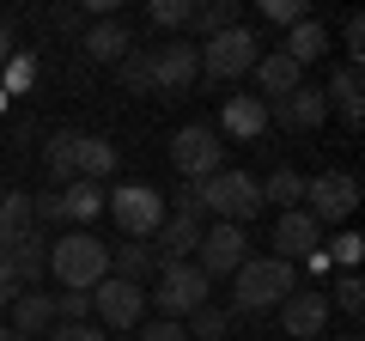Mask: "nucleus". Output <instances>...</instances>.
<instances>
[{
  "label": "nucleus",
  "mask_w": 365,
  "mask_h": 341,
  "mask_svg": "<svg viewBox=\"0 0 365 341\" xmlns=\"http://www.w3.org/2000/svg\"><path fill=\"white\" fill-rule=\"evenodd\" d=\"M49 275L61 280L67 292H91L98 280L110 275V244H104V238H91V232H67V238H55V250H49Z\"/></svg>",
  "instance_id": "obj_1"
},
{
  "label": "nucleus",
  "mask_w": 365,
  "mask_h": 341,
  "mask_svg": "<svg viewBox=\"0 0 365 341\" xmlns=\"http://www.w3.org/2000/svg\"><path fill=\"white\" fill-rule=\"evenodd\" d=\"M195 201L201 213H220V225H244L262 213V183L250 177V170H213L207 183H195Z\"/></svg>",
  "instance_id": "obj_2"
},
{
  "label": "nucleus",
  "mask_w": 365,
  "mask_h": 341,
  "mask_svg": "<svg viewBox=\"0 0 365 341\" xmlns=\"http://www.w3.org/2000/svg\"><path fill=\"white\" fill-rule=\"evenodd\" d=\"M292 287H299V268L292 263H280V256H250L232 275V305L237 311H268V305H280Z\"/></svg>",
  "instance_id": "obj_3"
},
{
  "label": "nucleus",
  "mask_w": 365,
  "mask_h": 341,
  "mask_svg": "<svg viewBox=\"0 0 365 341\" xmlns=\"http://www.w3.org/2000/svg\"><path fill=\"white\" fill-rule=\"evenodd\" d=\"M256 61H262V37L250 25H232V31H220V37L201 43V79H220V86L244 79Z\"/></svg>",
  "instance_id": "obj_4"
},
{
  "label": "nucleus",
  "mask_w": 365,
  "mask_h": 341,
  "mask_svg": "<svg viewBox=\"0 0 365 341\" xmlns=\"http://www.w3.org/2000/svg\"><path fill=\"white\" fill-rule=\"evenodd\" d=\"M104 213L122 225V238H153L165 225V195L153 183H116L104 195Z\"/></svg>",
  "instance_id": "obj_5"
},
{
  "label": "nucleus",
  "mask_w": 365,
  "mask_h": 341,
  "mask_svg": "<svg viewBox=\"0 0 365 341\" xmlns=\"http://www.w3.org/2000/svg\"><path fill=\"white\" fill-rule=\"evenodd\" d=\"M170 165H177V177H189V183H207L213 170H225L220 128H207V122L177 128V141H170Z\"/></svg>",
  "instance_id": "obj_6"
},
{
  "label": "nucleus",
  "mask_w": 365,
  "mask_h": 341,
  "mask_svg": "<svg viewBox=\"0 0 365 341\" xmlns=\"http://www.w3.org/2000/svg\"><path fill=\"white\" fill-rule=\"evenodd\" d=\"M304 213L317 225H341L353 208H359V177L353 170H323V177H304Z\"/></svg>",
  "instance_id": "obj_7"
},
{
  "label": "nucleus",
  "mask_w": 365,
  "mask_h": 341,
  "mask_svg": "<svg viewBox=\"0 0 365 341\" xmlns=\"http://www.w3.org/2000/svg\"><path fill=\"white\" fill-rule=\"evenodd\" d=\"M207 287H213V280L201 275L195 263H165V268H158V292H153V305L170 317V323H182L189 311H201V305H207Z\"/></svg>",
  "instance_id": "obj_8"
},
{
  "label": "nucleus",
  "mask_w": 365,
  "mask_h": 341,
  "mask_svg": "<svg viewBox=\"0 0 365 341\" xmlns=\"http://www.w3.org/2000/svg\"><path fill=\"white\" fill-rule=\"evenodd\" d=\"M91 311H98V329H140V317H146V292L134 287V280L104 275L98 287H91Z\"/></svg>",
  "instance_id": "obj_9"
},
{
  "label": "nucleus",
  "mask_w": 365,
  "mask_h": 341,
  "mask_svg": "<svg viewBox=\"0 0 365 341\" xmlns=\"http://www.w3.org/2000/svg\"><path fill=\"white\" fill-rule=\"evenodd\" d=\"M201 232H207V213L195 208V201H182L177 213H165V225H158V250H153V263L165 268V263H189L195 256V244H201Z\"/></svg>",
  "instance_id": "obj_10"
},
{
  "label": "nucleus",
  "mask_w": 365,
  "mask_h": 341,
  "mask_svg": "<svg viewBox=\"0 0 365 341\" xmlns=\"http://www.w3.org/2000/svg\"><path fill=\"white\" fill-rule=\"evenodd\" d=\"M250 263V238H244V225H207L201 232V244H195V268L201 275H237V268Z\"/></svg>",
  "instance_id": "obj_11"
},
{
  "label": "nucleus",
  "mask_w": 365,
  "mask_h": 341,
  "mask_svg": "<svg viewBox=\"0 0 365 341\" xmlns=\"http://www.w3.org/2000/svg\"><path fill=\"white\" fill-rule=\"evenodd\" d=\"M280 329H287L292 341H311L329 329V292H311V287H292L287 299H280Z\"/></svg>",
  "instance_id": "obj_12"
},
{
  "label": "nucleus",
  "mask_w": 365,
  "mask_h": 341,
  "mask_svg": "<svg viewBox=\"0 0 365 341\" xmlns=\"http://www.w3.org/2000/svg\"><path fill=\"white\" fill-rule=\"evenodd\" d=\"M201 79V49L195 43H165L153 49V92H189Z\"/></svg>",
  "instance_id": "obj_13"
},
{
  "label": "nucleus",
  "mask_w": 365,
  "mask_h": 341,
  "mask_svg": "<svg viewBox=\"0 0 365 341\" xmlns=\"http://www.w3.org/2000/svg\"><path fill=\"white\" fill-rule=\"evenodd\" d=\"M268 122H280V128H292V134L323 128V122H329V98H323V86H299V92H287L280 104H268Z\"/></svg>",
  "instance_id": "obj_14"
},
{
  "label": "nucleus",
  "mask_w": 365,
  "mask_h": 341,
  "mask_svg": "<svg viewBox=\"0 0 365 341\" xmlns=\"http://www.w3.org/2000/svg\"><path fill=\"white\" fill-rule=\"evenodd\" d=\"M311 250H323V225H317L304 208H287L280 220H274V256H280V263H304Z\"/></svg>",
  "instance_id": "obj_15"
},
{
  "label": "nucleus",
  "mask_w": 365,
  "mask_h": 341,
  "mask_svg": "<svg viewBox=\"0 0 365 341\" xmlns=\"http://www.w3.org/2000/svg\"><path fill=\"white\" fill-rule=\"evenodd\" d=\"M250 73H256V86H262V104H280L287 92H299V86H304V67H292L280 49H268Z\"/></svg>",
  "instance_id": "obj_16"
},
{
  "label": "nucleus",
  "mask_w": 365,
  "mask_h": 341,
  "mask_svg": "<svg viewBox=\"0 0 365 341\" xmlns=\"http://www.w3.org/2000/svg\"><path fill=\"white\" fill-rule=\"evenodd\" d=\"M116 170V146L104 134H73V183H104Z\"/></svg>",
  "instance_id": "obj_17"
},
{
  "label": "nucleus",
  "mask_w": 365,
  "mask_h": 341,
  "mask_svg": "<svg viewBox=\"0 0 365 341\" xmlns=\"http://www.w3.org/2000/svg\"><path fill=\"white\" fill-rule=\"evenodd\" d=\"M323 98L341 110V122H347V128H359V122H365V98H359V61H341L335 73H329Z\"/></svg>",
  "instance_id": "obj_18"
},
{
  "label": "nucleus",
  "mask_w": 365,
  "mask_h": 341,
  "mask_svg": "<svg viewBox=\"0 0 365 341\" xmlns=\"http://www.w3.org/2000/svg\"><path fill=\"white\" fill-rule=\"evenodd\" d=\"M6 256V275H13V287L25 292V287H37L43 280V268H49V250H43V238L31 232V238H19L13 250H0Z\"/></svg>",
  "instance_id": "obj_19"
},
{
  "label": "nucleus",
  "mask_w": 365,
  "mask_h": 341,
  "mask_svg": "<svg viewBox=\"0 0 365 341\" xmlns=\"http://www.w3.org/2000/svg\"><path fill=\"white\" fill-rule=\"evenodd\" d=\"M6 311H13V335H43V329L55 323V299L49 292H13V305H6Z\"/></svg>",
  "instance_id": "obj_20"
},
{
  "label": "nucleus",
  "mask_w": 365,
  "mask_h": 341,
  "mask_svg": "<svg viewBox=\"0 0 365 341\" xmlns=\"http://www.w3.org/2000/svg\"><path fill=\"white\" fill-rule=\"evenodd\" d=\"M280 55H287L292 67H311V61H323V55H329V31L317 25V19H299V25L287 31V43H280Z\"/></svg>",
  "instance_id": "obj_21"
},
{
  "label": "nucleus",
  "mask_w": 365,
  "mask_h": 341,
  "mask_svg": "<svg viewBox=\"0 0 365 341\" xmlns=\"http://www.w3.org/2000/svg\"><path fill=\"white\" fill-rule=\"evenodd\" d=\"M37 232V208L31 195H13V189H0V250H13L19 238Z\"/></svg>",
  "instance_id": "obj_22"
},
{
  "label": "nucleus",
  "mask_w": 365,
  "mask_h": 341,
  "mask_svg": "<svg viewBox=\"0 0 365 341\" xmlns=\"http://www.w3.org/2000/svg\"><path fill=\"white\" fill-rule=\"evenodd\" d=\"M128 49H134V37H128L122 19H98V25L86 31V55H91V61H122Z\"/></svg>",
  "instance_id": "obj_23"
},
{
  "label": "nucleus",
  "mask_w": 365,
  "mask_h": 341,
  "mask_svg": "<svg viewBox=\"0 0 365 341\" xmlns=\"http://www.w3.org/2000/svg\"><path fill=\"white\" fill-rule=\"evenodd\" d=\"M220 128H225V134H237V141H256V134L268 128V104H262V98H225Z\"/></svg>",
  "instance_id": "obj_24"
},
{
  "label": "nucleus",
  "mask_w": 365,
  "mask_h": 341,
  "mask_svg": "<svg viewBox=\"0 0 365 341\" xmlns=\"http://www.w3.org/2000/svg\"><path fill=\"white\" fill-rule=\"evenodd\" d=\"M110 275L140 287L146 275H158V263H153V250H146L140 238H128V244H110Z\"/></svg>",
  "instance_id": "obj_25"
},
{
  "label": "nucleus",
  "mask_w": 365,
  "mask_h": 341,
  "mask_svg": "<svg viewBox=\"0 0 365 341\" xmlns=\"http://www.w3.org/2000/svg\"><path fill=\"white\" fill-rule=\"evenodd\" d=\"M61 213L79 220V225H91L98 213H104V189H98V183H67L61 189Z\"/></svg>",
  "instance_id": "obj_26"
},
{
  "label": "nucleus",
  "mask_w": 365,
  "mask_h": 341,
  "mask_svg": "<svg viewBox=\"0 0 365 341\" xmlns=\"http://www.w3.org/2000/svg\"><path fill=\"white\" fill-rule=\"evenodd\" d=\"M268 201H280V213H287V208H299V201H304V177H299L292 165H280V170L268 177V183H262V208H268Z\"/></svg>",
  "instance_id": "obj_27"
},
{
  "label": "nucleus",
  "mask_w": 365,
  "mask_h": 341,
  "mask_svg": "<svg viewBox=\"0 0 365 341\" xmlns=\"http://www.w3.org/2000/svg\"><path fill=\"white\" fill-rule=\"evenodd\" d=\"M189 25L201 31V37H220V31L237 25V0H213V6H195V19Z\"/></svg>",
  "instance_id": "obj_28"
},
{
  "label": "nucleus",
  "mask_w": 365,
  "mask_h": 341,
  "mask_svg": "<svg viewBox=\"0 0 365 341\" xmlns=\"http://www.w3.org/2000/svg\"><path fill=\"white\" fill-rule=\"evenodd\" d=\"M116 73H122L128 92H153V49H128V55L116 61Z\"/></svg>",
  "instance_id": "obj_29"
},
{
  "label": "nucleus",
  "mask_w": 365,
  "mask_h": 341,
  "mask_svg": "<svg viewBox=\"0 0 365 341\" xmlns=\"http://www.w3.org/2000/svg\"><path fill=\"white\" fill-rule=\"evenodd\" d=\"M43 165H49V177H55L61 189L73 183V134H67V128L49 134V153H43Z\"/></svg>",
  "instance_id": "obj_30"
},
{
  "label": "nucleus",
  "mask_w": 365,
  "mask_h": 341,
  "mask_svg": "<svg viewBox=\"0 0 365 341\" xmlns=\"http://www.w3.org/2000/svg\"><path fill=\"white\" fill-rule=\"evenodd\" d=\"M31 86H37V61H31V55H13V61L0 67V92L6 98H25Z\"/></svg>",
  "instance_id": "obj_31"
},
{
  "label": "nucleus",
  "mask_w": 365,
  "mask_h": 341,
  "mask_svg": "<svg viewBox=\"0 0 365 341\" xmlns=\"http://www.w3.org/2000/svg\"><path fill=\"white\" fill-rule=\"evenodd\" d=\"M225 323H232V317H225L220 305H201V311H189V341H220Z\"/></svg>",
  "instance_id": "obj_32"
},
{
  "label": "nucleus",
  "mask_w": 365,
  "mask_h": 341,
  "mask_svg": "<svg viewBox=\"0 0 365 341\" xmlns=\"http://www.w3.org/2000/svg\"><path fill=\"white\" fill-rule=\"evenodd\" d=\"M323 256H329V268H347V275H353V268H359V256H365V238H359V232H341Z\"/></svg>",
  "instance_id": "obj_33"
},
{
  "label": "nucleus",
  "mask_w": 365,
  "mask_h": 341,
  "mask_svg": "<svg viewBox=\"0 0 365 341\" xmlns=\"http://www.w3.org/2000/svg\"><path fill=\"white\" fill-rule=\"evenodd\" d=\"M146 19H153V25H165V31H189V19H195V6H189V0H153V6H146Z\"/></svg>",
  "instance_id": "obj_34"
},
{
  "label": "nucleus",
  "mask_w": 365,
  "mask_h": 341,
  "mask_svg": "<svg viewBox=\"0 0 365 341\" xmlns=\"http://www.w3.org/2000/svg\"><path fill=\"white\" fill-rule=\"evenodd\" d=\"M91 317V292H61L55 299V323H86Z\"/></svg>",
  "instance_id": "obj_35"
},
{
  "label": "nucleus",
  "mask_w": 365,
  "mask_h": 341,
  "mask_svg": "<svg viewBox=\"0 0 365 341\" xmlns=\"http://www.w3.org/2000/svg\"><path fill=\"white\" fill-rule=\"evenodd\" d=\"M262 19H274V25H299V19H311L304 13V0H262Z\"/></svg>",
  "instance_id": "obj_36"
},
{
  "label": "nucleus",
  "mask_w": 365,
  "mask_h": 341,
  "mask_svg": "<svg viewBox=\"0 0 365 341\" xmlns=\"http://www.w3.org/2000/svg\"><path fill=\"white\" fill-rule=\"evenodd\" d=\"M335 305H341L347 317L365 311V287H359V275H341V280H335Z\"/></svg>",
  "instance_id": "obj_37"
},
{
  "label": "nucleus",
  "mask_w": 365,
  "mask_h": 341,
  "mask_svg": "<svg viewBox=\"0 0 365 341\" xmlns=\"http://www.w3.org/2000/svg\"><path fill=\"white\" fill-rule=\"evenodd\" d=\"M134 341H189V329L170 323V317H158V323H140V329H134Z\"/></svg>",
  "instance_id": "obj_38"
},
{
  "label": "nucleus",
  "mask_w": 365,
  "mask_h": 341,
  "mask_svg": "<svg viewBox=\"0 0 365 341\" xmlns=\"http://www.w3.org/2000/svg\"><path fill=\"white\" fill-rule=\"evenodd\" d=\"M49 341H104L98 323H49Z\"/></svg>",
  "instance_id": "obj_39"
},
{
  "label": "nucleus",
  "mask_w": 365,
  "mask_h": 341,
  "mask_svg": "<svg viewBox=\"0 0 365 341\" xmlns=\"http://www.w3.org/2000/svg\"><path fill=\"white\" fill-rule=\"evenodd\" d=\"M347 49H353L347 61H359V49H365V19L359 13H347Z\"/></svg>",
  "instance_id": "obj_40"
},
{
  "label": "nucleus",
  "mask_w": 365,
  "mask_h": 341,
  "mask_svg": "<svg viewBox=\"0 0 365 341\" xmlns=\"http://www.w3.org/2000/svg\"><path fill=\"white\" fill-rule=\"evenodd\" d=\"M13 55H19V49H13V25H6V19H0V67L13 61Z\"/></svg>",
  "instance_id": "obj_41"
},
{
  "label": "nucleus",
  "mask_w": 365,
  "mask_h": 341,
  "mask_svg": "<svg viewBox=\"0 0 365 341\" xmlns=\"http://www.w3.org/2000/svg\"><path fill=\"white\" fill-rule=\"evenodd\" d=\"M0 292H19V287H13V275H6V256H0Z\"/></svg>",
  "instance_id": "obj_42"
},
{
  "label": "nucleus",
  "mask_w": 365,
  "mask_h": 341,
  "mask_svg": "<svg viewBox=\"0 0 365 341\" xmlns=\"http://www.w3.org/2000/svg\"><path fill=\"white\" fill-rule=\"evenodd\" d=\"M0 341H25V335H13V329H0Z\"/></svg>",
  "instance_id": "obj_43"
},
{
  "label": "nucleus",
  "mask_w": 365,
  "mask_h": 341,
  "mask_svg": "<svg viewBox=\"0 0 365 341\" xmlns=\"http://www.w3.org/2000/svg\"><path fill=\"white\" fill-rule=\"evenodd\" d=\"M6 305H13V292H0V311H6Z\"/></svg>",
  "instance_id": "obj_44"
},
{
  "label": "nucleus",
  "mask_w": 365,
  "mask_h": 341,
  "mask_svg": "<svg viewBox=\"0 0 365 341\" xmlns=\"http://www.w3.org/2000/svg\"><path fill=\"white\" fill-rule=\"evenodd\" d=\"M6 104H13V98H6V92H0V116H6Z\"/></svg>",
  "instance_id": "obj_45"
}]
</instances>
